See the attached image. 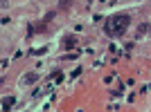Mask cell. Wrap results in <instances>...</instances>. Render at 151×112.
I'll use <instances>...</instances> for the list:
<instances>
[{
    "label": "cell",
    "mask_w": 151,
    "mask_h": 112,
    "mask_svg": "<svg viewBox=\"0 0 151 112\" xmlns=\"http://www.w3.org/2000/svg\"><path fill=\"white\" fill-rule=\"evenodd\" d=\"M126 27H129V16H126V13H120V16L111 18V23L106 25V31L113 34V36H120V34H124Z\"/></svg>",
    "instance_id": "cell-1"
},
{
    "label": "cell",
    "mask_w": 151,
    "mask_h": 112,
    "mask_svg": "<svg viewBox=\"0 0 151 112\" xmlns=\"http://www.w3.org/2000/svg\"><path fill=\"white\" fill-rule=\"evenodd\" d=\"M34 81H38V74H36V72H29V74L23 79V83H25V85H29V83H34Z\"/></svg>",
    "instance_id": "cell-2"
},
{
    "label": "cell",
    "mask_w": 151,
    "mask_h": 112,
    "mask_svg": "<svg viewBox=\"0 0 151 112\" xmlns=\"http://www.w3.org/2000/svg\"><path fill=\"white\" fill-rule=\"evenodd\" d=\"M75 43H77L75 36H70V38H65V40H63V45H65V47H75Z\"/></svg>",
    "instance_id": "cell-3"
},
{
    "label": "cell",
    "mask_w": 151,
    "mask_h": 112,
    "mask_svg": "<svg viewBox=\"0 0 151 112\" xmlns=\"http://www.w3.org/2000/svg\"><path fill=\"white\" fill-rule=\"evenodd\" d=\"M70 5H72V0H61V2H59V9H68Z\"/></svg>",
    "instance_id": "cell-4"
},
{
    "label": "cell",
    "mask_w": 151,
    "mask_h": 112,
    "mask_svg": "<svg viewBox=\"0 0 151 112\" xmlns=\"http://www.w3.org/2000/svg\"><path fill=\"white\" fill-rule=\"evenodd\" d=\"M14 101H16V99H14V96H7V99H5V101H2V103H5V106H12Z\"/></svg>",
    "instance_id": "cell-5"
}]
</instances>
